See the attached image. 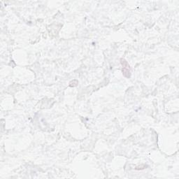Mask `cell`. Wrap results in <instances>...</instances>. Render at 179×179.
Segmentation results:
<instances>
[{"label":"cell","mask_w":179,"mask_h":179,"mask_svg":"<svg viewBox=\"0 0 179 179\" xmlns=\"http://www.w3.org/2000/svg\"><path fill=\"white\" fill-rule=\"evenodd\" d=\"M121 64L123 67H122V73H123L125 77L129 78L130 76V67L127 61L124 59H121Z\"/></svg>","instance_id":"cell-1"}]
</instances>
